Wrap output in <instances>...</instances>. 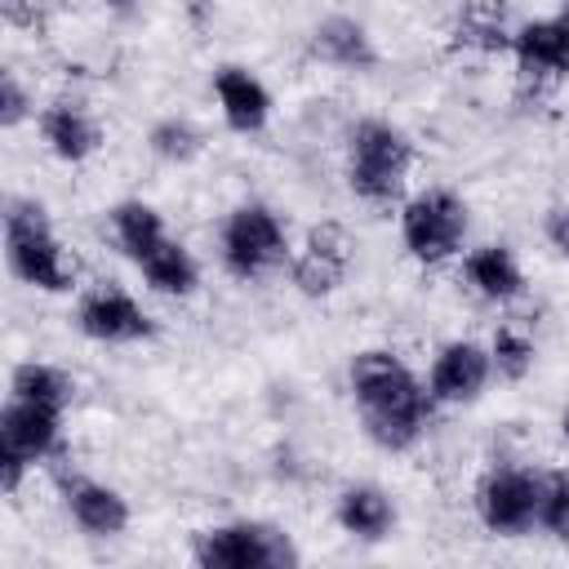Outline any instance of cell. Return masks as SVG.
Listing matches in <instances>:
<instances>
[{
  "label": "cell",
  "mask_w": 569,
  "mask_h": 569,
  "mask_svg": "<svg viewBox=\"0 0 569 569\" xmlns=\"http://www.w3.org/2000/svg\"><path fill=\"white\" fill-rule=\"evenodd\" d=\"M333 516H338V529H342V533H351V538H360V542H378V538H387L391 525H396V502H391L378 485H347V489L338 493Z\"/></svg>",
  "instance_id": "16"
},
{
  "label": "cell",
  "mask_w": 569,
  "mask_h": 569,
  "mask_svg": "<svg viewBox=\"0 0 569 569\" xmlns=\"http://www.w3.org/2000/svg\"><path fill=\"white\" fill-rule=\"evenodd\" d=\"M191 560L200 569H298L302 556L293 538L267 520H231L200 529L191 538Z\"/></svg>",
  "instance_id": "4"
},
{
  "label": "cell",
  "mask_w": 569,
  "mask_h": 569,
  "mask_svg": "<svg viewBox=\"0 0 569 569\" xmlns=\"http://www.w3.org/2000/svg\"><path fill=\"white\" fill-rule=\"evenodd\" d=\"M458 40L493 53V49H511L507 36V0H462L458 9Z\"/></svg>",
  "instance_id": "21"
},
{
  "label": "cell",
  "mask_w": 569,
  "mask_h": 569,
  "mask_svg": "<svg viewBox=\"0 0 569 569\" xmlns=\"http://www.w3.org/2000/svg\"><path fill=\"white\" fill-rule=\"evenodd\" d=\"M516 71L533 89H551L569 76V36L556 18H533L511 36Z\"/></svg>",
  "instance_id": "12"
},
{
  "label": "cell",
  "mask_w": 569,
  "mask_h": 569,
  "mask_svg": "<svg viewBox=\"0 0 569 569\" xmlns=\"http://www.w3.org/2000/svg\"><path fill=\"white\" fill-rule=\"evenodd\" d=\"M480 525L498 538H520L538 525L542 511V476L525 467H493L476 489Z\"/></svg>",
  "instance_id": "8"
},
{
  "label": "cell",
  "mask_w": 569,
  "mask_h": 569,
  "mask_svg": "<svg viewBox=\"0 0 569 569\" xmlns=\"http://www.w3.org/2000/svg\"><path fill=\"white\" fill-rule=\"evenodd\" d=\"M76 329L93 342H142L156 333V320L147 316V307L133 293H124L116 284H98L80 298Z\"/></svg>",
  "instance_id": "9"
},
{
  "label": "cell",
  "mask_w": 569,
  "mask_h": 569,
  "mask_svg": "<svg viewBox=\"0 0 569 569\" xmlns=\"http://www.w3.org/2000/svg\"><path fill=\"white\" fill-rule=\"evenodd\" d=\"M4 4H9V9H13V4H18V0H4Z\"/></svg>",
  "instance_id": "31"
},
{
  "label": "cell",
  "mask_w": 569,
  "mask_h": 569,
  "mask_svg": "<svg viewBox=\"0 0 569 569\" xmlns=\"http://www.w3.org/2000/svg\"><path fill=\"white\" fill-rule=\"evenodd\" d=\"M107 4H116V9H129V4H133V0H107Z\"/></svg>",
  "instance_id": "30"
},
{
  "label": "cell",
  "mask_w": 569,
  "mask_h": 569,
  "mask_svg": "<svg viewBox=\"0 0 569 569\" xmlns=\"http://www.w3.org/2000/svg\"><path fill=\"white\" fill-rule=\"evenodd\" d=\"M351 271V236L338 222H320L307 231L302 249L289 258V276L298 284V293L307 298H325L333 293Z\"/></svg>",
  "instance_id": "10"
},
{
  "label": "cell",
  "mask_w": 569,
  "mask_h": 569,
  "mask_svg": "<svg viewBox=\"0 0 569 569\" xmlns=\"http://www.w3.org/2000/svg\"><path fill=\"white\" fill-rule=\"evenodd\" d=\"M400 240L413 262H445L467 240V204L449 187H427L400 209Z\"/></svg>",
  "instance_id": "7"
},
{
  "label": "cell",
  "mask_w": 569,
  "mask_h": 569,
  "mask_svg": "<svg viewBox=\"0 0 569 569\" xmlns=\"http://www.w3.org/2000/svg\"><path fill=\"white\" fill-rule=\"evenodd\" d=\"M213 98H218V111H222L227 129H236V133H262L267 120H271V93H267V84L253 71L236 67V62H227V67L213 71Z\"/></svg>",
  "instance_id": "13"
},
{
  "label": "cell",
  "mask_w": 569,
  "mask_h": 569,
  "mask_svg": "<svg viewBox=\"0 0 569 569\" xmlns=\"http://www.w3.org/2000/svg\"><path fill=\"white\" fill-rule=\"evenodd\" d=\"M413 169V142L391 120H356L347 133V182L369 204L405 196Z\"/></svg>",
  "instance_id": "2"
},
{
  "label": "cell",
  "mask_w": 569,
  "mask_h": 569,
  "mask_svg": "<svg viewBox=\"0 0 569 569\" xmlns=\"http://www.w3.org/2000/svg\"><path fill=\"white\" fill-rule=\"evenodd\" d=\"M62 502H67L71 520H76L84 533H93V538H116V533H124V525H129V502H124V493L111 489V485H102V480H89V476L62 480Z\"/></svg>",
  "instance_id": "14"
},
{
  "label": "cell",
  "mask_w": 569,
  "mask_h": 569,
  "mask_svg": "<svg viewBox=\"0 0 569 569\" xmlns=\"http://www.w3.org/2000/svg\"><path fill=\"white\" fill-rule=\"evenodd\" d=\"M556 22H560V27H565V36H569V0L556 9Z\"/></svg>",
  "instance_id": "28"
},
{
  "label": "cell",
  "mask_w": 569,
  "mask_h": 569,
  "mask_svg": "<svg viewBox=\"0 0 569 569\" xmlns=\"http://www.w3.org/2000/svg\"><path fill=\"white\" fill-rule=\"evenodd\" d=\"M542 231H547V244H551L560 258H569V204L551 209L547 222H542Z\"/></svg>",
  "instance_id": "27"
},
{
  "label": "cell",
  "mask_w": 569,
  "mask_h": 569,
  "mask_svg": "<svg viewBox=\"0 0 569 569\" xmlns=\"http://www.w3.org/2000/svg\"><path fill=\"white\" fill-rule=\"evenodd\" d=\"M62 440V409L58 405H40V400H22L9 396L0 409V489L18 493L22 476L49 458Z\"/></svg>",
  "instance_id": "5"
},
{
  "label": "cell",
  "mask_w": 569,
  "mask_h": 569,
  "mask_svg": "<svg viewBox=\"0 0 569 569\" xmlns=\"http://www.w3.org/2000/svg\"><path fill=\"white\" fill-rule=\"evenodd\" d=\"M289 258V236L284 222L271 204H236L222 222V267L236 280H258L267 271H276Z\"/></svg>",
  "instance_id": "6"
},
{
  "label": "cell",
  "mask_w": 569,
  "mask_h": 569,
  "mask_svg": "<svg viewBox=\"0 0 569 569\" xmlns=\"http://www.w3.org/2000/svg\"><path fill=\"white\" fill-rule=\"evenodd\" d=\"M138 271H142L147 289H151V293H164V298H187V293H196V284H200V267H196L191 249H187L182 240H173V236H169L160 249H151V253L138 262Z\"/></svg>",
  "instance_id": "20"
},
{
  "label": "cell",
  "mask_w": 569,
  "mask_h": 569,
  "mask_svg": "<svg viewBox=\"0 0 569 569\" xmlns=\"http://www.w3.org/2000/svg\"><path fill=\"white\" fill-rule=\"evenodd\" d=\"M4 258H9V271L40 293H67L76 284V262L67 258L62 240L49 227L44 204H36V200H9Z\"/></svg>",
  "instance_id": "3"
},
{
  "label": "cell",
  "mask_w": 569,
  "mask_h": 569,
  "mask_svg": "<svg viewBox=\"0 0 569 569\" xmlns=\"http://www.w3.org/2000/svg\"><path fill=\"white\" fill-rule=\"evenodd\" d=\"M311 49L320 62H329L338 71H373L378 67V49L356 18H325L311 36Z\"/></svg>",
  "instance_id": "17"
},
{
  "label": "cell",
  "mask_w": 569,
  "mask_h": 569,
  "mask_svg": "<svg viewBox=\"0 0 569 569\" xmlns=\"http://www.w3.org/2000/svg\"><path fill=\"white\" fill-rule=\"evenodd\" d=\"M489 360H493V373H498V378H507V382H520V378L533 369V360H538V347H533V338H529L525 329H516V325H502V329L493 333V342H489Z\"/></svg>",
  "instance_id": "23"
},
{
  "label": "cell",
  "mask_w": 569,
  "mask_h": 569,
  "mask_svg": "<svg viewBox=\"0 0 569 569\" xmlns=\"http://www.w3.org/2000/svg\"><path fill=\"white\" fill-rule=\"evenodd\" d=\"M493 373V360H489V347L471 342V338H458V342H445L431 373H427V391L436 405H471L485 382Z\"/></svg>",
  "instance_id": "11"
},
{
  "label": "cell",
  "mask_w": 569,
  "mask_h": 569,
  "mask_svg": "<svg viewBox=\"0 0 569 569\" xmlns=\"http://www.w3.org/2000/svg\"><path fill=\"white\" fill-rule=\"evenodd\" d=\"M36 124H40L44 147H49L58 160H67V164H80V160H89V156L102 147V129H98L93 116H89L84 107H76V102H49Z\"/></svg>",
  "instance_id": "15"
},
{
  "label": "cell",
  "mask_w": 569,
  "mask_h": 569,
  "mask_svg": "<svg viewBox=\"0 0 569 569\" xmlns=\"http://www.w3.org/2000/svg\"><path fill=\"white\" fill-rule=\"evenodd\" d=\"M107 222H111V236H116V244H120V253H124L129 262H142L151 249H160V244L169 240L164 218H160L147 200H120V204L107 213Z\"/></svg>",
  "instance_id": "19"
},
{
  "label": "cell",
  "mask_w": 569,
  "mask_h": 569,
  "mask_svg": "<svg viewBox=\"0 0 569 569\" xmlns=\"http://www.w3.org/2000/svg\"><path fill=\"white\" fill-rule=\"evenodd\" d=\"M347 382H351L365 436L378 449L405 453L409 445H418L436 400H431L427 382H418V373L396 351H382V347L360 351L347 369Z\"/></svg>",
  "instance_id": "1"
},
{
  "label": "cell",
  "mask_w": 569,
  "mask_h": 569,
  "mask_svg": "<svg viewBox=\"0 0 569 569\" xmlns=\"http://www.w3.org/2000/svg\"><path fill=\"white\" fill-rule=\"evenodd\" d=\"M71 391H76L71 378H67L58 365H44V360H22V365L9 373V396H22V400H40V405L67 409Z\"/></svg>",
  "instance_id": "22"
},
{
  "label": "cell",
  "mask_w": 569,
  "mask_h": 569,
  "mask_svg": "<svg viewBox=\"0 0 569 569\" xmlns=\"http://www.w3.org/2000/svg\"><path fill=\"white\" fill-rule=\"evenodd\" d=\"M462 276L489 302H511V298L525 293V271H520V262H516V253L507 244H480V249H471L467 262H462Z\"/></svg>",
  "instance_id": "18"
},
{
  "label": "cell",
  "mask_w": 569,
  "mask_h": 569,
  "mask_svg": "<svg viewBox=\"0 0 569 569\" xmlns=\"http://www.w3.org/2000/svg\"><path fill=\"white\" fill-rule=\"evenodd\" d=\"M27 116H31L27 89L18 84V76H13V71H4V76H0V124H4V129H18Z\"/></svg>",
  "instance_id": "26"
},
{
  "label": "cell",
  "mask_w": 569,
  "mask_h": 569,
  "mask_svg": "<svg viewBox=\"0 0 569 569\" xmlns=\"http://www.w3.org/2000/svg\"><path fill=\"white\" fill-rule=\"evenodd\" d=\"M560 436L569 440V405H565V413H560Z\"/></svg>",
  "instance_id": "29"
},
{
  "label": "cell",
  "mask_w": 569,
  "mask_h": 569,
  "mask_svg": "<svg viewBox=\"0 0 569 569\" xmlns=\"http://www.w3.org/2000/svg\"><path fill=\"white\" fill-rule=\"evenodd\" d=\"M200 129L191 124V120H160L156 129H151V151L160 156V160H173V164H187V160H196L200 156Z\"/></svg>",
  "instance_id": "25"
},
{
  "label": "cell",
  "mask_w": 569,
  "mask_h": 569,
  "mask_svg": "<svg viewBox=\"0 0 569 569\" xmlns=\"http://www.w3.org/2000/svg\"><path fill=\"white\" fill-rule=\"evenodd\" d=\"M538 525L556 542L569 547V467L542 476V511H538Z\"/></svg>",
  "instance_id": "24"
}]
</instances>
